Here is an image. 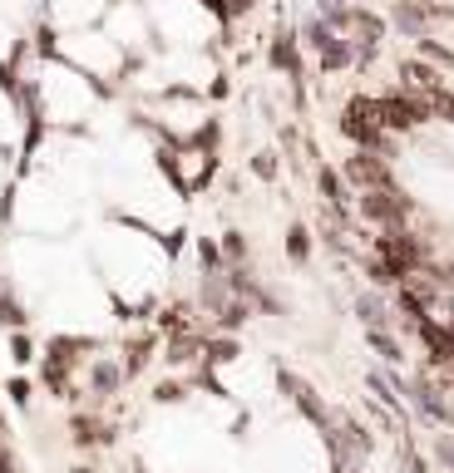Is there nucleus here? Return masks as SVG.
<instances>
[{
	"instance_id": "obj_8",
	"label": "nucleus",
	"mask_w": 454,
	"mask_h": 473,
	"mask_svg": "<svg viewBox=\"0 0 454 473\" xmlns=\"http://www.w3.org/2000/svg\"><path fill=\"white\" fill-rule=\"evenodd\" d=\"M296 404H301V410H307L317 424H326V410H321V400L311 395V389H296Z\"/></svg>"
},
{
	"instance_id": "obj_3",
	"label": "nucleus",
	"mask_w": 454,
	"mask_h": 473,
	"mask_svg": "<svg viewBox=\"0 0 454 473\" xmlns=\"http://www.w3.org/2000/svg\"><path fill=\"white\" fill-rule=\"evenodd\" d=\"M346 178L360 192H381V188H391V163H385V153H366L360 148L356 158H346Z\"/></svg>"
},
{
	"instance_id": "obj_2",
	"label": "nucleus",
	"mask_w": 454,
	"mask_h": 473,
	"mask_svg": "<svg viewBox=\"0 0 454 473\" xmlns=\"http://www.w3.org/2000/svg\"><path fill=\"white\" fill-rule=\"evenodd\" d=\"M360 212H366L370 222H381L385 232H395L405 217H410V198L395 188H381V192H360Z\"/></svg>"
},
{
	"instance_id": "obj_1",
	"label": "nucleus",
	"mask_w": 454,
	"mask_h": 473,
	"mask_svg": "<svg viewBox=\"0 0 454 473\" xmlns=\"http://www.w3.org/2000/svg\"><path fill=\"white\" fill-rule=\"evenodd\" d=\"M376 109H381V124L391 128V134H405V128L425 124V118L434 114V99H420V94H410V89H395V94L376 99Z\"/></svg>"
},
{
	"instance_id": "obj_9",
	"label": "nucleus",
	"mask_w": 454,
	"mask_h": 473,
	"mask_svg": "<svg viewBox=\"0 0 454 473\" xmlns=\"http://www.w3.org/2000/svg\"><path fill=\"white\" fill-rule=\"evenodd\" d=\"M420 54H425V60H434V64H444V69H454V54L440 50V45H430V40H420Z\"/></svg>"
},
{
	"instance_id": "obj_10",
	"label": "nucleus",
	"mask_w": 454,
	"mask_h": 473,
	"mask_svg": "<svg viewBox=\"0 0 454 473\" xmlns=\"http://www.w3.org/2000/svg\"><path fill=\"white\" fill-rule=\"evenodd\" d=\"M0 473H15V453L5 449V429H0Z\"/></svg>"
},
{
	"instance_id": "obj_11",
	"label": "nucleus",
	"mask_w": 454,
	"mask_h": 473,
	"mask_svg": "<svg viewBox=\"0 0 454 473\" xmlns=\"http://www.w3.org/2000/svg\"><path fill=\"white\" fill-rule=\"evenodd\" d=\"M227 252H233V262H243V257H247V247H243V237H237V232H227Z\"/></svg>"
},
{
	"instance_id": "obj_7",
	"label": "nucleus",
	"mask_w": 454,
	"mask_h": 473,
	"mask_svg": "<svg viewBox=\"0 0 454 473\" xmlns=\"http://www.w3.org/2000/svg\"><path fill=\"white\" fill-rule=\"evenodd\" d=\"M272 64H282V69H296V40H292V35H282V40H277Z\"/></svg>"
},
{
	"instance_id": "obj_5",
	"label": "nucleus",
	"mask_w": 454,
	"mask_h": 473,
	"mask_svg": "<svg viewBox=\"0 0 454 473\" xmlns=\"http://www.w3.org/2000/svg\"><path fill=\"white\" fill-rule=\"evenodd\" d=\"M286 257H292V262H307V257H311L307 227H292V232H286Z\"/></svg>"
},
{
	"instance_id": "obj_13",
	"label": "nucleus",
	"mask_w": 454,
	"mask_h": 473,
	"mask_svg": "<svg viewBox=\"0 0 454 473\" xmlns=\"http://www.w3.org/2000/svg\"><path fill=\"white\" fill-rule=\"evenodd\" d=\"M159 400L173 404V400H183V389H178V385H163V389H159Z\"/></svg>"
},
{
	"instance_id": "obj_4",
	"label": "nucleus",
	"mask_w": 454,
	"mask_h": 473,
	"mask_svg": "<svg viewBox=\"0 0 454 473\" xmlns=\"http://www.w3.org/2000/svg\"><path fill=\"white\" fill-rule=\"evenodd\" d=\"M351 54H356V50H351L346 35H331V40L321 45V64H326V69H341V64H351Z\"/></svg>"
},
{
	"instance_id": "obj_6",
	"label": "nucleus",
	"mask_w": 454,
	"mask_h": 473,
	"mask_svg": "<svg viewBox=\"0 0 454 473\" xmlns=\"http://www.w3.org/2000/svg\"><path fill=\"white\" fill-rule=\"evenodd\" d=\"M321 192H326V202H331V208H341V202H346V192H341V178H336V173H331V168H321Z\"/></svg>"
},
{
	"instance_id": "obj_12",
	"label": "nucleus",
	"mask_w": 454,
	"mask_h": 473,
	"mask_svg": "<svg viewBox=\"0 0 454 473\" xmlns=\"http://www.w3.org/2000/svg\"><path fill=\"white\" fill-rule=\"evenodd\" d=\"M252 173H262V178H272V173H277L272 153H262V158H257V163H252Z\"/></svg>"
},
{
	"instance_id": "obj_14",
	"label": "nucleus",
	"mask_w": 454,
	"mask_h": 473,
	"mask_svg": "<svg viewBox=\"0 0 454 473\" xmlns=\"http://www.w3.org/2000/svg\"><path fill=\"white\" fill-rule=\"evenodd\" d=\"M326 5H336V0H326Z\"/></svg>"
}]
</instances>
